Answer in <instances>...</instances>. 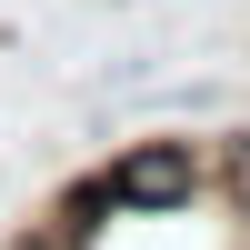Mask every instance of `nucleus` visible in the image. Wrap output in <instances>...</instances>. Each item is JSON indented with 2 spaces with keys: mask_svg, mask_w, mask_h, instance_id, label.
Here are the masks:
<instances>
[{
  "mask_svg": "<svg viewBox=\"0 0 250 250\" xmlns=\"http://www.w3.org/2000/svg\"><path fill=\"white\" fill-rule=\"evenodd\" d=\"M100 190H110V210H180L200 190V160H190V140H140L100 170Z\"/></svg>",
  "mask_w": 250,
  "mask_h": 250,
  "instance_id": "obj_1",
  "label": "nucleus"
}]
</instances>
